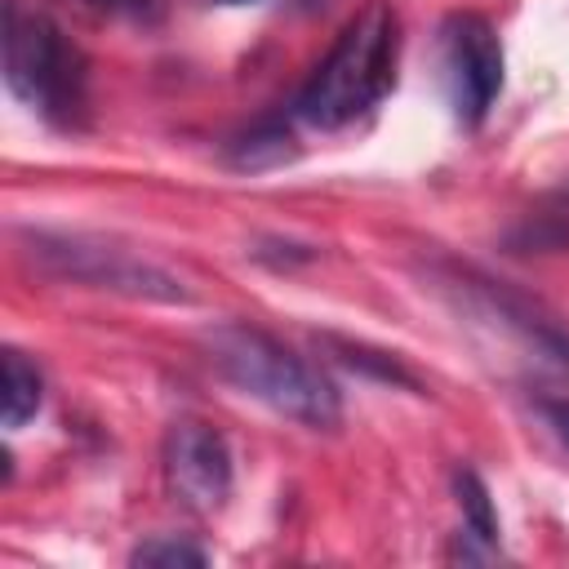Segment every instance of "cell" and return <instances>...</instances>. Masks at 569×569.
<instances>
[{
	"mask_svg": "<svg viewBox=\"0 0 569 569\" xmlns=\"http://www.w3.org/2000/svg\"><path fill=\"white\" fill-rule=\"evenodd\" d=\"M453 493H458V507H462V529L471 538H480L485 547L498 551V511H493V498H489V485L476 476V471H458L453 476Z\"/></svg>",
	"mask_w": 569,
	"mask_h": 569,
	"instance_id": "obj_9",
	"label": "cell"
},
{
	"mask_svg": "<svg viewBox=\"0 0 569 569\" xmlns=\"http://www.w3.org/2000/svg\"><path fill=\"white\" fill-rule=\"evenodd\" d=\"M164 480L191 511H218L231 498V445L200 418H182L164 436Z\"/></svg>",
	"mask_w": 569,
	"mask_h": 569,
	"instance_id": "obj_6",
	"label": "cell"
},
{
	"mask_svg": "<svg viewBox=\"0 0 569 569\" xmlns=\"http://www.w3.org/2000/svg\"><path fill=\"white\" fill-rule=\"evenodd\" d=\"M80 4L102 13V18H120V22H151V18H160V0H80Z\"/></svg>",
	"mask_w": 569,
	"mask_h": 569,
	"instance_id": "obj_11",
	"label": "cell"
},
{
	"mask_svg": "<svg viewBox=\"0 0 569 569\" xmlns=\"http://www.w3.org/2000/svg\"><path fill=\"white\" fill-rule=\"evenodd\" d=\"M338 365H347V369H356V373H369V378H378V382H391V387H405V391H422V382L391 356V351H378V347H365V342H351V338H333V333H320L316 338Z\"/></svg>",
	"mask_w": 569,
	"mask_h": 569,
	"instance_id": "obj_8",
	"label": "cell"
},
{
	"mask_svg": "<svg viewBox=\"0 0 569 569\" xmlns=\"http://www.w3.org/2000/svg\"><path fill=\"white\" fill-rule=\"evenodd\" d=\"M213 4H253V0H213Z\"/></svg>",
	"mask_w": 569,
	"mask_h": 569,
	"instance_id": "obj_13",
	"label": "cell"
},
{
	"mask_svg": "<svg viewBox=\"0 0 569 569\" xmlns=\"http://www.w3.org/2000/svg\"><path fill=\"white\" fill-rule=\"evenodd\" d=\"M44 405V373L18 347H4V431L27 427Z\"/></svg>",
	"mask_w": 569,
	"mask_h": 569,
	"instance_id": "obj_7",
	"label": "cell"
},
{
	"mask_svg": "<svg viewBox=\"0 0 569 569\" xmlns=\"http://www.w3.org/2000/svg\"><path fill=\"white\" fill-rule=\"evenodd\" d=\"M213 369L244 391L249 400L267 405L271 413L302 422L311 431H333L342 422V396L338 387L298 351H289L280 338H271L258 325H218L209 338Z\"/></svg>",
	"mask_w": 569,
	"mask_h": 569,
	"instance_id": "obj_2",
	"label": "cell"
},
{
	"mask_svg": "<svg viewBox=\"0 0 569 569\" xmlns=\"http://www.w3.org/2000/svg\"><path fill=\"white\" fill-rule=\"evenodd\" d=\"M209 556L204 547H196L191 538H178V533H156L147 542L133 547L129 565H147V569H200Z\"/></svg>",
	"mask_w": 569,
	"mask_h": 569,
	"instance_id": "obj_10",
	"label": "cell"
},
{
	"mask_svg": "<svg viewBox=\"0 0 569 569\" xmlns=\"http://www.w3.org/2000/svg\"><path fill=\"white\" fill-rule=\"evenodd\" d=\"M4 84L49 124H80L89 107V62L76 40L44 13L9 9L4 22Z\"/></svg>",
	"mask_w": 569,
	"mask_h": 569,
	"instance_id": "obj_3",
	"label": "cell"
},
{
	"mask_svg": "<svg viewBox=\"0 0 569 569\" xmlns=\"http://www.w3.org/2000/svg\"><path fill=\"white\" fill-rule=\"evenodd\" d=\"M400 67V13L382 0L365 4L333 36L320 67L298 93V116L316 129H342L369 116L396 84Z\"/></svg>",
	"mask_w": 569,
	"mask_h": 569,
	"instance_id": "obj_1",
	"label": "cell"
},
{
	"mask_svg": "<svg viewBox=\"0 0 569 569\" xmlns=\"http://www.w3.org/2000/svg\"><path fill=\"white\" fill-rule=\"evenodd\" d=\"M440 71L453 120L476 129L502 93V40L480 13H449L440 27Z\"/></svg>",
	"mask_w": 569,
	"mask_h": 569,
	"instance_id": "obj_5",
	"label": "cell"
},
{
	"mask_svg": "<svg viewBox=\"0 0 569 569\" xmlns=\"http://www.w3.org/2000/svg\"><path fill=\"white\" fill-rule=\"evenodd\" d=\"M542 413H547V422L556 427V436L569 445V400H542Z\"/></svg>",
	"mask_w": 569,
	"mask_h": 569,
	"instance_id": "obj_12",
	"label": "cell"
},
{
	"mask_svg": "<svg viewBox=\"0 0 569 569\" xmlns=\"http://www.w3.org/2000/svg\"><path fill=\"white\" fill-rule=\"evenodd\" d=\"M27 258L62 280V284H84V289H102V293H120L133 302H191V289L160 262L129 253L111 240L84 236V231H27L22 236Z\"/></svg>",
	"mask_w": 569,
	"mask_h": 569,
	"instance_id": "obj_4",
	"label": "cell"
}]
</instances>
